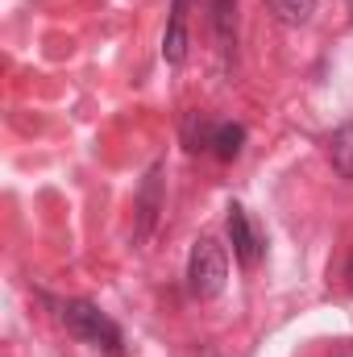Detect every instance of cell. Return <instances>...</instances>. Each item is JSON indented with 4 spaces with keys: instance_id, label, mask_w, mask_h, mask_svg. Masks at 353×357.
I'll use <instances>...</instances> for the list:
<instances>
[{
    "instance_id": "cell-1",
    "label": "cell",
    "mask_w": 353,
    "mask_h": 357,
    "mask_svg": "<svg viewBox=\"0 0 353 357\" xmlns=\"http://www.w3.org/2000/svg\"><path fill=\"white\" fill-rule=\"evenodd\" d=\"M187 278H191V295L195 299H216L225 291V278H229L225 245L212 241V237H200L195 250H191V262H187Z\"/></svg>"
},
{
    "instance_id": "cell-2",
    "label": "cell",
    "mask_w": 353,
    "mask_h": 357,
    "mask_svg": "<svg viewBox=\"0 0 353 357\" xmlns=\"http://www.w3.org/2000/svg\"><path fill=\"white\" fill-rule=\"evenodd\" d=\"M63 320H67V328H71L80 341H88L96 349H108V354H121V328H117L100 307H91L84 299H71V303L63 307Z\"/></svg>"
},
{
    "instance_id": "cell-3",
    "label": "cell",
    "mask_w": 353,
    "mask_h": 357,
    "mask_svg": "<svg viewBox=\"0 0 353 357\" xmlns=\"http://www.w3.org/2000/svg\"><path fill=\"white\" fill-rule=\"evenodd\" d=\"M229 241H233V254H237L241 266H254V262L262 258V241H258V233H254L246 208H237V204L229 208Z\"/></svg>"
},
{
    "instance_id": "cell-4",
    "label": "cell",
    "mask_w": 353,
    "mask_h": 357,
    "mask_svg": "<svg viewBox=\"0 0 353 357\" xmlns=\"http://www.w3.org/2000/svg\"><path fill=\"white\" fill-rule=\"evenodd\" d=\"M163 59L171 67H179L187 59V0H175V8H171L167 33H163Z\"/></svg>"
},
{
    "instance_id": "cell-5",
    "label": "cell",
    "mask_w": 353,
    "mask_h": 357,
    "mask_svg": "<svg viewBox=\"0 0 353 357\" xmlns=\"http://www.w3.org/2000/svg\"><path fill=\"white\" fill-rule=\"evenodd\" d=\"M158 175H163V167H154V171L146 175V183H142V199H137V212H142V229H137V233H142V237L154 229V216H158V208H163V191H158L163 178Z\"/></svg>"
},
{
    "instance_id": "cell-6",
    "label": "cell",
    "mask_w": 353,
    "mask_h": 357,
    "mask_svg": "<svg viewBox=\"0 0 353 357\" xmlns=\"http://www.w3.org/2000/svg\"><path fill=\"white\" fill-rule=\"evenodd\" d=\"M329 158H333L337 175H341V178H350V183H353V121H350V125H341V129L333 133Z\"/></svg>"
},
{
    "instance_id": "cell-7",
    "label": "cell",
    "mask_w": 353,
    "mask_h": 357,
    "mask_svg": "<svg viewBox=\"0 0 353 357\" xmlns=\"http://www.w3.org/2000/svg\"><path fill=\"white\" fill-rule=\"evenodd\" d=\"M246 150V129L241 125H216V137H212V154L220 158V162H233L237 154Z\"/></svg>"
},
{
    "instance_id": "cell-8",
    "label": "cell",
    "mask_w": 353,
    "mask_h": 357,
    "mask_svg": "<svg viewBox=\"0 0 353 357\" xmlns=\"http://www.w3.org/2000/svg\"><path fill=\"white\" fill-rule=\"evenodd\" d=\"M212 137H216V125H212L204 112H187V121H183V142H187V150H212Z\"/></svg>"
},
{
    "instance_id": "cell-9",
    "label": "cell",
    "mask_w": 353,
    "mask_h": 357,
    "mask_svg": "<svg viewBox=\"0 0 353 357\" xmlns=\"http://www.w3.org/2000/svg\"><path fill=\"white\" fill-rule=\"evenodd\" d=\"M266 8H270L274 21H283V25H303V21H312L316 0H266Z\"/></svg>"
},
{
    "instance_id": "cell-10",
    "label": "cell",
    "mask_w": 353,
    "mask_h": 357,
    "mask_svg": "<svg viewBox=\"0 0 353 357\" xmlns=\"http://www.w3.org/2000/svg\"><path fill=\"white\" fill-rule=\"evenodd\" d=\"M208 13H212L216 38L229 46V42H233V25H237V0H208Z\"/></svg>"
},
{
    "instance_id": "cell-11",
    "label": "cell",
    "mask_w": 353,
    "mask_h": 357,
    "mask_svg": "<svg viewBox=\"0 0 353 357\" xmlns=\"http://www.w3.org/2000/svg\"><path fill=\"white\" fill-rule=\"evenodd\" d=\"M345 287L353 291V254H350V262H345Z\"/></svg>"
},
{
    "instance_id": "cell-12",
    "label": "cell",
    "mask_w": 353,
    "mask_h": 357,
    "mask_svg": "<svg viewBox=\"0 0 353 357\" xmlns=\"http://www.w3.org/2000/svg\"><path fill=\"white\" fill-rule=\"evenodd\" d=\"M350 4H353V0H350Z\"/></svg>"
}]
</instances>
